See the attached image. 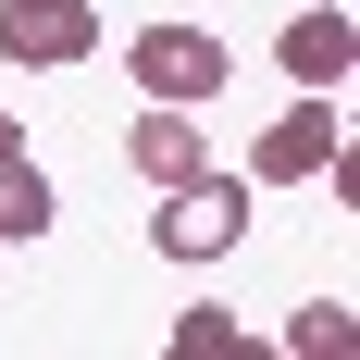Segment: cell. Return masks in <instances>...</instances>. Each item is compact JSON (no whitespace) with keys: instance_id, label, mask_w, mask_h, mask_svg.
I'll use <instances>...</instances> for the list:
<instances>
[{"instance_id":"cell-1","label":"cell","mask_w":360,"mask_h":360,"mask_svg":"<svg viewBox=\"0 0 360 360\" xmlns=\"http://www.w3.org/2000/svg\"><path fill=\"white\" fill-rule=\"evenodd\" d=\"M124 75H137V100L212 112L224 87H236V50H224V25H199V13H162V25L124 37Z\"/></svg>"},{"instance_id":"cell-2","label":"cell","mask_w":360,"mask_h":360,"mask_svg":"<svg viewBox=\"0 0 360 360\" xmlns=\"http://www.w3.org/2000/svg\"><path fill=\"white\" fill-rule=\"evenodd\" d=\"M249 174H199V186H162V212H149V249L162 261H224L236 236H249Z\"/></svg>"},{"instance_id":"cell-3","label":"cell","mask_w":360,"mask_h":360,"mask_svg":"<svg viewBox=\"0 0 360 360\" xmlns=\"http://www.w3.org/2000/svg\"><path fill=\"white\" fill-rule=\"evenodd\" d=\"M335 149H348V112H335V87H298V112H274V124H261L249 186H311Z\"/></svg>"},{"instance_id":"cell-4","label":"cell","mask_w":360,"mask_h":360,"mask_svg":"<svg viewBox=\"0 0 360 360\" xmlns=\"http://www.w3.org/2000/svg\"><path fill=\"white\" fill-rule=\"evenodd\" d=\"M87 50H100V0H0V63L75 75Z\"/></svg>"},{"instance_id":"cell-5","label":"cell","mask_w":360,"mask_h":360,"mask_svg":"<svg viewBox=\"0 0 360 360\" xmlns=\"http://www.w3.org/2000/svg\"><path fill=\"white\" fill-rule=\"evenodd\" d=\"M274 75H286V87H348L360 75V25L335 0H298L286 25H274Z\"/></svg>"},{"instance_id":"cell-6","label":"cell","mask_w":360,"mask_h":360,"mask_svg":"<svg viewBox=\"0 0 360 360\" xmlns=\"http://www.w3.org/2000/svg\"><path fill=\"white\" fill-rule=\"evenodd\" d=\"M124 174H137V186H199V174H212V124L174 112V100H149L137 124H124Z\"/></svg>"},{"instance_id":"cell-7","label":"cell","mask_w":360,"mask_h":360,"mask_svg":"<svg viewBox=\"0 0 360 360\" xmlns=\"http://www.w3.org/2000/svg\"><path fill=\"white\" fill-rule=\"evenodd\" d=\"M50 224H63V199H50V174H37V149L0 137V236H13V249H37Z\"/></svg>"},{"instance_id":"cell-8","label":"cell","mask_w":360,"mask_h":360,"mask_svg":"<svg viewBox=\"0 0 360 360\" xmlns=\"http://www.w3.org/2000/svg\"><path fill=\"white\" fill-rule=\"evenodd\" d=\"M348 348V298H311V311H286V360H335Z\"/></svg>"},{"instance_id":"cell-9","label":"cell","mask_w":360,"mask_h":360,"mask_svg":"<svg viewBox=\"0 0 360 360\" xmlns=\"http://www.w3.org/2000/svg\"><path fill=\"white\" fill-rule=\"evenodd\" d=\"M224 348H236V311H186L174 323V360H224Z\"/></svg>"},{"instance_id":"cell-10","label":"cell","mask_w":360,"mask_h":360,"mask_svg":"<svg viewBox=\"0 0 360 360\" xmlns=\"http://www.w3.org/2000/svg\"><path fill=\"white\" fill-rule=\"evenodd\" d=\"M0 137H13V112H0Z\"/></svg>"}]
</instances>
